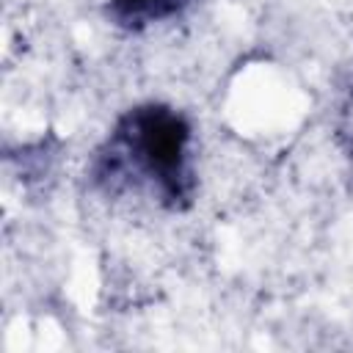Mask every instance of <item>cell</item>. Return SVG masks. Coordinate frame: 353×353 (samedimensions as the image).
<instances>
[{
    "label": "cell",
    "instance_id": "1",
    "mask_svg": "<svg viewBox=\"0 0 353 353\" xmlns=\"http://www.w3.org/2000/svg\"><path fill=\"white\" fill-rule=\"evenodd\" d=\"M91 179L108 193H141L165 210H188L199 182L190 119L163 102L124 110L94 152Z\"/></svg>",
    "mask_w": 353,
    "mask_h": 353
},
{
    "label": "cell",
    "instance_id": "2",
    "mask_svg": "<svg viewBox=\"0 0 353 353\" xmlns=\"http://www.w3.org/2000/svg\"><path fill=\"white\" fill-rule=\"evenodd\" d=\"M188 6L190 0H110L108 19L121 30H146L149 25L182 14Z\"/></svg>",
    "mask_w": 353,
    "mask_h": 353
}]
</instances>
